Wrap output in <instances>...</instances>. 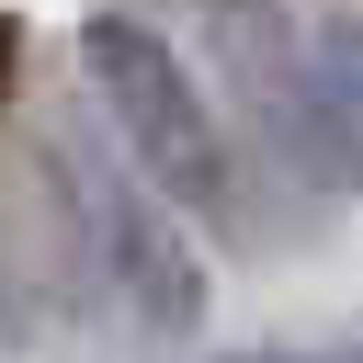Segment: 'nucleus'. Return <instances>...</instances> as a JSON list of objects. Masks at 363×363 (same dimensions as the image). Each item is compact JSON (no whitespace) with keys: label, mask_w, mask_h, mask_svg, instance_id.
Segmentation results:
<instances>
[{"label":"nucleus","mask_w":363,"mask_h":363,"mask_svg":"<svg viewBox=\"0 0 363 363\" xmlns=\"http://www.w3.org/2000/svg\"><path fill=\"white\" fill-rule=\"evenodd\" d=\"M79 68H91V91H102L125 159H136L204 238L238 250V238L261 227V216H250V147H238V125H227L204 57H193L159 11L102 0V11H79Z\"/></svg>","instance_id":"nucleus-1"},{"label":"nucleus","mask_w":363,"mask_h":363,"mask_svg":"<svg viewBox=\"0 0 363 363\" xmlns=\"http://www.w3.org/2000/svg\"><path fill=\"white\" fill-rule=\"evenodd\" d=\"M193 57L250 147V170H272L295 204H329V136H318V68H306V23L284 0H193Z\"/></svg>","instance_id":"nucleus-2"},{"label":"nucleus","mask_w":363,"mask_h":363,"mask_svg":"<svg viewBox=\"0 0 363 363\" xmlns=\"http://www.w3.org/2000/svg\"><path fill=\"white\" fill-rule=\"evenodd\" d=\"M79 193H91V238H102V295L147 329V340H193L204 329V250H193V216L147 182V170H113V159H79Z\"/></svg>","instance_id":"nucleus-3"},{"label":"nucleus","mask_w":363,"mask_h":363,"mask_svg":"<svg viewBox=\"0 0 363 363\" xmlns=\"http://www.w3.org/2000/svg\"><path fill=\"white\" fill-rule=\"evenodd\" d=\"M0 284L23 306V329L91 306L102 284V238H91V193H79V159L68 147H0Z\"/></svg>","instance_id":"nucleus-4"},{"label":"nucleus","mask_w":363,"mask_h":363,"mask_svg":"<svg viewBox=\"0 0 363 363\" xmlns=\"http://www.w3.org/2000/svg\"><path fill=\"white\" fill-rule=\"evenodd\" d=\"M306 68H318V136H329V170L340 193H363V11L329 0L306 23Z\"/></svg>","instance_id":"nucleus-5"},{"label":"nucleus","mask_w":363,"mask_h":363,"mask_svg":"<svg viewBox=\"0 0 363 363\" xmlns=\"http://www.w3.org/2000/svg\"><path fill=\"white\" fill-rule=\"evenodd\" d=\"M11 68H23V11H0V91H11Z\"/></svg>","instance_id":"nucleus-6"},{"label":"nucleus","mask_w":363,"mask_h":363,"mask_svg":"<svg viewBox=\"0 0 363 363\" xmlns=\"http://www.w3.org/2000/svg\"><path fill=\"white\" fill-rule=\"evenodd\" d=\"M238 363H318V352H238Z\"/></svg>","instance_id":"nucleus-7"}]
</instances>
